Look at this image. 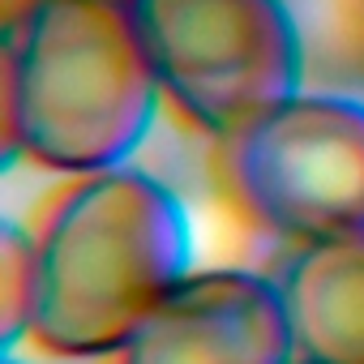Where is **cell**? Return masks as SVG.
I'll use <instances>...</instances> for the list:
<instances>
[{"label":"cell","instance_id":"cell-9","mask_svg":"<svg viewBox=\"0 0 364 364\" xmlns=\"http://www.w3.org/2000/svg\"><path fill=\"white\" fill-rule=\"evenodd\" d=\"M296 364H304V360H296Z\"/></svg>","mask_w":364,"mask_h":364},{"label":"cell","instance_id":"cell-6","mask_svg":"<svg viewBox=\"0 0 364 364\" xmlns=\"http://www.w3.org/2000/svg\"><path fill=\"white\" fill-rule=\"evenodd\" d=\"M279 291L296 360L364 364V236L300 245L279 279Z\"/></svg>","mask_w":364,"mask_h":364},{"label":"cell","instance_id":"cell-4","mask_svg":"<svg viewBox=\"0 0 364 364\" xmlns=\"http://www.w3.org/2000/svg\"><path fill=\"white\" fill-rule=\"evenodd\" d=\"M223 141L257 223L300 245L364 236V99L300 90Z\"/></svg>","mask_w":364,"mask_h":364},{"label":"cell","instance_id":"cell-5","mask_svg":"<svg viewBox=\"0 0 364 364\" xmlns=\"http://www.w3.org/2000/svg\"><path fill=\"white\" fill-rule=\"evenodd\" d=\"M116 364H296L283 291L249 270L185 274L116 351Z\"/></svg>","mask_w":364,"mask_h":364},{"label":"cell","instance_id":"cell-7","mask_svg":"<svg viewBox=\"0 0 364 364\" xmlns=\"http://www.w3.org/2000/svg\"><path fill=\"white\" fill-rule=\"evenodd\" d=\"M39 313V245L18 223H5L0 232V330L5 351H14L31 330Z\"/></svg>","mask_w":364,"mask_h":364},{"label":"cell","instance_id":"cell-2","mask_svg":"<svg viewBox=\"0 0 364 364\" xmlns=\"http://www.w3.org/2000/svg\"><path fill=\"white\" fill-rule=\"evenodd\" d=\"M39 313L48 355H116L146 313L189 274V219L167 185L133 167L77 176L39 232Z\"/></svg>","mask_w":364,"mask_h":364},{"label":"cell","instance_id":"cell-8","mask_svg":"<svg viewBox=\"0 0 364 364\" xmlns=\"http://www.w3.org/2000/svg\"><path fill=\"white\" fill-rule=\"evenodd\" d=\"M5 364H18V360H14V355H9V360H5Z\"/></svg>","mask_w":364,"mask_h":364},{"label":"cell","instance_id":"cell-1","mask_svg":"<svg viewBox=\"0 0 364 364\" xmlns=\"http://www.w3.org/2000/svg\"><path fill=\"white\" fill-rule=\"evenodd\" d=\"M159 77L129 0H31L5 18V159L90 176L141 146Z\"/></svg>","mask_w":364,"mask_h":364},{"label":"cell","instance_id":"cell-3","mask_svg":"<svg viewBox=\"0 0 364 364\" xmlns=\"http://www.w3.org/2000/svg\"><path fill=\"white\" fill-rule=\"evenodd\" d=\"M163 95L198 129L232 137L300 95L304 48L283 0H129Z\"/></svg>","mask_w":364,"mask_h":364}]
</instances>
